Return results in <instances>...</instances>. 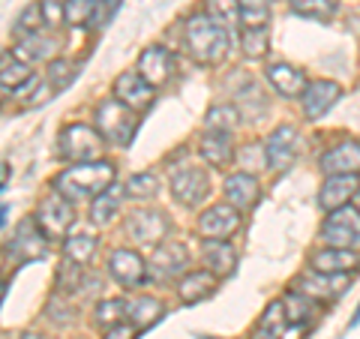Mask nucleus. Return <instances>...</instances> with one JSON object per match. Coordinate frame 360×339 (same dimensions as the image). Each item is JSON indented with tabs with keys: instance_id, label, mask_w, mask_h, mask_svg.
Returning a JSON list of instances; mask_svg holds the SVG:
<instances>
[{
	"instance_id": "obj_22",
	"label": "nucleus",
	"mask_w": 360,
	"mask_h": 339,
	"mask_svg": "<svg viewBox=\"0 0 360 339\" xmlns=\"http://www.w3.org/2000/svg\"><path fill=\"white\" fill-rule=\"evenodd\" d=\"M264 78H267V84L285 99H297L303 94V87H307V75H303V70H297V66H291V63H283V60L270 63L264 70Z\"/></svg>"
},
{
	"instance_id": "obj_45",
	"label": "nucleus",
	"mask_w": 360,
	"mask_h": 339,
	"mask_svg": "<svg viewBox=\"0 0 360 339\" xmlns=\"http://www.w3.org/2000/svg\"><path fill=\"white\" fill-rule=\"evenodd\" d=\"M135 333H139V327L132 321H117L111 327H103V339H135Z\"/></svg>"
},
{
	"instance_id": "obj_20",
	"label": "nucleus",
	"mask_w": 360,
	"mask_h": 339,
	"mask_svg": "<svg viewBox=\"0 0 360 339\" xmlns=\"http://www.w3.org/2000/svg\"><path fill=\"white\" fill-rule=\"evenodd\" d=\"M58 49H60L58 37H54V33H45V27H42L37 33H30V37L18 39L15 58H21V60L30 63V66L33 63H49V60L58 58Z\"/></svg>"
},
{
	"instance_id": "obj_5",
	"label": "nucleus",
	"mask_w": 360,
	"mask_h": 339,
	"mask_svg": "<svg viewBox=\"0 0 360 339\" xmlns=\"http://www.w3.org/2000/svg\"><path fill=\"white\" fill-rule=\"evenodd\" d=\"M321 243L324 246H342V250H354L360 243V210L354 205H342L328 213L321 225Z\"/></svg>"
},
{
	"instance_id": "obj_38",
	"label": "nucleus",
	"mask_w": 360,
	"mask_h": 339,
	"mask_svg": "<svg viewBox=\"0 0 360 339\" xmlns=\"http://www.w3.org/2000/svg\"><path fill=\"white\" fill-rule=\"evenodd\" d=\"M240 4V25L243 27H264L270 18V0H238Z\"/></svg>"
},
{
	"instance_id": "obj_46",
	"label": "nucleus",
	"mask_w": 360,
	"mask_h": 339,
	"mask_svg": "<svg viewBox=\"0 0 360 339\" xmlns=\"http://www.w3.org/2000/svg\"><path fill=\"white\" fill-rule=\"evenodd\" d=\"M250 339H279V331H270V327H262V324H258Z\"/></svg>"
},
{
	"instance_id": "obj_40",
	"label": "nucleus",
	"mask_w": 360,
	"mask_h": 339,
	"mask_svg": "<svg viewBox=\"0 0 360 339\" xmlns=\"http://www.w3.org/2000/svg\"><path fill=\"white\" fill-rule=\"evenodd\" d=\"M291 9L303 18L315 21H328L336 13V0H291Z\"/></svg>"
},
{
	"instance_id": "obj_7",
	"label": "nucleus",
	"mask_w": 360,
	"mask_h": 339,
	"mask_svg": "<svg viewBox=\"0 0 360 339\" xmlns=\"http://www.w3.org/2000/svg\"><path fill=\"white\" fill-rule=\"evenodd\" d=\"M127 234L132 237V241H139L144 246H156L165 241V234L172 231V222H168V217L160 210V207H139L132 210L127 217Z\"/></svg>"
},
{
	"instance_id": "obj_13",
	"label": "nucleus",
	"mask_w": 360,
	"mask_h": 339,
	"mask_svg": "<svg viewBox=\"0 0 360 339\" xmlns=\"http://www.w3.org/2000/svg\"><path fill=\"white\" fill-rule=\"evenodd\" d=\"M240 210L231 207L229 201H219V205H210L205 213L198 217V234L210 237V241H229V237L240 229Z\"/></svg>"
},
{
	"instance_id": "obj_48",
	"label": "nucleus",
	"mask_w": 360,
	"mask_h": 339,
	"mask_svg": "<svg viewBox=\"0 0 360 339\" xmlns=\"http://www.w3.org/2000/svg\"><path fill=\"white\" fill-rule=\"evenodd\" d=\"M9 96H13V90H9L6 84H0V105H4V103H6V99H9Z\"/></svg>"
},
{
	"instance_id": "obj_51",
	"label": "nucleus",
	"mask_w": 360,
	"mask_h": 339,
	"mask_svg": "<svg viewBox=\"0 0 360 339\" xmlns=\"http://www.w3.org/2000/svg\"><path fill=\"white\" fill-rule=\"evenodd\" d=\"M354 324H360V307H357V312H354V319H352V327Z\"/></svg>"
},
{
	"instance_id": "obj_39",
	"label": "nucleus",
	"mask_w": 360,
	"mask_h": 339,
	"mask_svg": "<svg viewBox=\"0 0 360 339\" xmlns=\"http://www.w3.org/2000/svg\"><path fill=\"white\" fill-rule=\"evenodd\" d=\"M207 13L229 30H234L240 25V4L238 0H207Z\"/></svg>"
},
{
	"instance_id": "obj_17",
	"label": "nucleus",
	"mask_w": 360,
	"mask_h": 339,
	"mask_svg": "<svg viewBox=\"0 0 360 339\" xmlns=\"http://www.w3.org/2000/svg\"><path fill=\"white\" fill-rule=\"evenodd\" d=\"M348 288V274H319V270H307L297 279V291H303L315 303H330Z\"/></svg>"
},
{
	"instance_id": "obj_4",
	"label": "nucleus",
	"mask_w": 360,
	"mask_h": 339,
	"mask_svg": "<svg viewBox=\"0 0 360 339\" xmlns=\"http://www.w3.org/2000/svg\"><path fill=\"white\" fill-rule=\"evenodd\" d=\"M105 141L96 132V127L87 123H70L58 135V153L66 162H90V160H103Z\"/></svg>"
},
{
	"instance_id": "obj_27",
	"label": "nucleus",
	"mask_w": 360,
	"mask_h": 339,
	"mask_svg": "<svg viewBox=\"0 0 360 339\" xmlns=\"http://www.w3.org/2000/svg\"><path fill=\"white\" fill-rule=\"evenodd\" d=\"M123 198H127V189L111 184L108 189H103L96 198H90V222L96 225V229H105V225L115 222V217L120 213V205Z\"/></svg>"
},
{
	"instance_id": "obj_18",
	"label": "nucleus",
	"mask_w": 360,
	"mask_h": 339,
	"mask_svg": "<svg viewBox=\"0 0 360 339\" xmlns=\"http://www.w3.org/2000/svg\"><path fill=\"white\" fill-rule=\"evenodd\" d=\"M222 196H225V201H229L231 207H238L243 213V210H252L258 205V198H262V186H258V180L250 172H234V174L225 177Z\"/></svg>"
},
{
	"instance_id": "obj_23",
	"label": "nucleus",
	"mask_w": 360,
	"mask_h": 339,
	"mask_svg": "<svg viewBox=\"0 0 360 339\" xmlns=\"http://www.w3.org/2000/svg\"><path fill=\"white\" fill-rule=\"evenodd\" d=\"M201 264L217 279L229 276L234 274V264H238V252H234V246L229 241H210V237H205L201 241Z\"/></svg>"
},
{
	"instance_id": "obj_12",
	"label": "nucleus",
	"mask_w": 360,
	"mask_h": 339,
	"mask_svg": "<svg viewBox=\"0 0 360 339\" xmlns=\"http://www.w3.org/2000/svg\"><path fill=\"white\" fill-rule=\"evenodd\" d=\"M139 75L148 82L150 87H165L168 82L174 78V51L165 49V45H148L141 54H139Z\"/></svg>"
},
{
	"instance_id": "obj_24",
	"label": "nucleus",
	"mask_w": 360,
	"mask_h": 339,
	"mask_svg": "<svg viewBox=\"0 0 360 339\" xmlns=\"http://www.w3.org/2000/svg\"><path fill=\"white\" fill-rule=\"evenodd\" d=\"M198 153L210 168H225L234 162V141H231V132H217V129H207L205 135L198 139Z\"/></svg>"
},
{
	"instance_id": "obj_10",
	"label": "nucleus",
	"mask_w": 360,
	"mask_h": 339,
	"mask_svg": "<svg viewBox=\"0 0 360 339\" xmlns=\"http://www.w3.org/2000/svg\"><path fill=\"white\" fill-rule=\"evenodd\" d=\"M186 264H189L186 246L177 243V241H162V243H156V250H153V258L148 264V279L172 282L184 274Z\"/></svg>"
},
{
	"instance_id": "obj_49",
	"label": "nucleus",
	"mask_w": 360,
	"mask_h": 339,
	"mask_svg": "<svg viewBox=\"0 0 360 339\" xmlns=\"http://www.w3.org/2000/svg\"><path fill=\"white\" fill-rule=\"evenodd\" d=\"M352 205L360 210V186H357V192H354V198H352Z\"/></svg>"
},
{
	"instance_id": "obj_36",
	"label": "nucleus",
	"mask_w": 360,
	"mask_h": 339,
	"mask_svg": "<svg viewBox=\"0 0 360 339\" xmlns=\"http://www.w3.org/2000/svg\"><path fill=\"white\" fill-rule=\"evenodd\" d=\"M45 27V21H42V6H39V0H33V4H27L25 9L18 13L15 18V25H13V37L15 39H25L30 37V33H37Z\"/></svg>"
},
{
	"instance_id": "obj_15",
	"label": "nucleus",
	"mask_w": 360,
	"mask_h": 339,
	"mask_svg": "<svg viewBox=\"0 0 360 339\" xmlns=\"http://www.w3.org/2000/svg\"><path fill=\"white\" fill-rule=\"evenodd\" d=\"M49 252V234H45L37 219H25L18 222L15 229V237L9 241V255L15 258V262H33V258H42Z\"/></svg>"
},
{
	"instance_id": "obj_6",
	"label": "nucleus",
	"mask_w": 360,
	"mask_h": 339,
	"mask_svg": "<svg viewBox=\"0 0 360 339\" xmlns=\"http://www.w3.org/2000/svg\"><path fill=\"white\" fill-rule=\"evenodd\" d=\"M300 153V132L297 127H291V123H279V127L267 135L264 141V156H267V168L276 174L288 172L291 165H295Z\"/></svg>"
},
{
	"instance_id": "obj_21",
	"label": "nucleus",
	"mask_w": 360,
	"mask_h": 339,
	"mask_svg": "<svg viewBox=\"0 0 360 339\" xmlns=\"http://www.w3.org/2000/svg\"><path fill=\"white\" fill-rule=\"evenodd\" d=\"M324 174H360V141H340L319 160Z\"/></svg>"
},
{
	"instance_id": "obj_3",
	"label": "nucleus",
	"mask_w": 360,
	"mask_h": 339,
	"mask_svg": "<svg viewBox=\"0 0 360 339\" xmlns=\"http://www.w3.org/2000/svg\"><path fill=\"white\" fill-rule=\"evenodd\" d=\"M94 127L103 135L105 144L129 148L135 132H139V115H135L129 105H123L117 96H105L94 111Z\"/></svg>"
},
{
	"instance_id": "obj_14",
	"label": "nucleus",
	"mask_w": 360,
	"mask_h": 339,
	"mask_svg": "<svg viewBox=\"0 0 360 339\" xmlns=\"http://www.w3.org/2000/svg\"><path fill=\"white\" fill-rule=\"evenodd\" d=\"M108 274L115 276L120 286L139 288V286L148 282V262L141 258V252L120 246V250H111L108 252Z\"/></svg>"
},
{
	"instance_id": "obj_11",
	"label": "nucleus",
	"mask_w": 360,
	"mask_h": 339,
	"mask_svg": "<svg viewBox=\"0 0 360 339\" xmlns=\"http://www.w3.org/2000/svg\"><path fill=\"white\" fill-rule=\"evenodd\" d=\"M342 96V84L333 82V78H315V82H307L300 94V103H303V115L307 120H321L328 111L340 103Z\"/></svg>"
},
{
	"instance_id": "obj_47",
	"label": "nucleus",
	"mask_w": 360,
	"mask_h": 339,
	"mask_svg": "<svg viewBox=\"0 0 360 339\" xmlns=\"http://www.w3.org/2000/svg\"><path fill=\"white\" fill-rule=\"evenodd\" d=\"M9 177H13V168H9L6 162H0V192L6 189V184H9Z\"/></svg>"
},
{
	"instance_id": "obj_2",
	"label": "nucleus",
	"mask_w": 360,
	"mask_h": 339,
	"mask_svg": "<svg viewBox=\"0 0 360 339\" xmlns=\"http://www.w3.org/2000/svg\"><path fill=\"white\" fill-rule=\"evenodd\" d=\"M117 168L108 160H90V162H72L70 168L54 177V192H60L66 201H84V198H96L103 189L115 184Z\"/></svg>"
},
{
	"instance_id": "obj_9",
	"label": "nucleus",
	"mask_w": 360,
	"mask_h": 339,
	"mask_svg": "<svg viewBox=\"0 0 360 339\" xmlns=\"http://www.w3.org/2000/svg\"><path fill=\"white\" fill-rule=\"evenodd\" d=\"M33 219H37L39 229L49 234V241H51V237H63L66 231H70L72 219H75L72 201H66L60 192H49V196L39 201V207H37V213H33Z\"/></svg>"
},
{
	"instance_id": "obj_37",
	"label": "nucleus",
	"mask_w": 360,
	"mask_h": 339,
	"mask_svg": "<svg viewBox=\"0 0 360 339\" xmlns=\"http://www.w3.org/2000/svg\"><path fill=\"white\" fill-rule=\"evenodd\" d=\"M127 198H139V201H148L153 198L156 192H160V177H156V172H139L132 174L127 180Z\"/></svg>"
},
{
	"instance_id": "obj_1",
	"label": "nucleus",
	"mask_w": 360,
	"mask_h": 339,
	"mask_svg": "<svg viewBox=\"0 0 360 339\" xmlns=\"http://www.w3.org/2000/svg\"><path fill=\"white\" fill-rule=\"evenodd\" d=\"M184 42H186V54L195 63L213 66L229 54L231 30L222 27L210 13H195V15H189L184 25Z\"/></svg>"
},
{
	"instance_id": "obj_44",
	"label": "nucleus",
	"mask_w": 360,
	"mask_h": 339,
	"mask_svg": "<svg viewBox=\"0 0 360 339\" xmlns=\"http://www.w3.org/2000/svg\"><path fill=\"white\" fill-rule=\"evenodd\" d=\"M262 327H270V331H283V327L288 324L285 319V307H283V300H276V303H270L267 312L262 315V321H258Z\"/></svg>"
},
{
	"instance_id": "obj_30",
	"label": "nucleus",
	"mask_w": 360,
	"mask_h": 339,
	"mask_svg": "<svg viewBox=\"0 0 360 339\" xmlns=\"http://www.w3.org/2000/svg\"><path fill=\"white\" fill-rule=\"evenodd\" d=\"M283 307H285V319L288 324H303L307 327L315 315H319V303H315L312 298H307L303 291H288V295L283 298Z\"/></svg>"
},
{
	"instance_id": "obj_52",
	"label": "nucleus",
	"mask_w": 360,
	"mask_h": 339,
	"mask_svg": "<svg viewBox=\"0 0 360 339\" xmlns=\"http://www.w3.org/2000/svg\"><path fill=\"white\" fill-rule=\"evenodd\" d=\"M6 222V207H0V225Z\"/></svg>"
},
{
	"instance_id": "obj_8",
	"label": "nucleus",
	"mask_w": 360,
	"mask_h": 339,
	"mask_svg": "<svg viewBox=\"0 0 360 339\" xmlns=\"http://www.w3.org/2000/svg\"><path fill=\"white\" fill-rule=\"evenodd\" d=\"M210 196V177L205 168L184 165L180 172L172 174V198L180 207H198Z\"/></svg>"
},
{
	"instance_id": "obj_35",
	"label": "nucleus",
	"mask_w": 360,
	"mask_h": 339,
	"mask_svg": "<svg viewBox=\"0 0 360 339\" xmlns=\"http://www.w3.org/2000/svg\"><path fill=\"white\" fill-rule=\"evenodd\" d=\"M240 111L238 105H229V103H222V105H213L207 111V117H205V127L207 129H217V132H234L240 127Z\"/></svg>"
},
{
	"instance_id": "obj_42",
	"label": "nucleus",
	"mask_w": 360,
	"mask_h": 339,
	"mask_svg": "<svg viewBox=\"0 0 360 339\" xmlns=\"http://www.w3.org/2000/svg\"><path fill=\"white\" fill-rule=\"evenodd\" d=\"M234 160H240V165H243V168H252V172H258V168H267L264 144H262V148H252V144H243L240 153H234Z\"/></svg>"
},
{
	"instance_id": "obj_26",
	"label": "nucleus",
	"mask_w": 360,
	"mask_h": 339,
	"mask_svg": "<svg viewBox=\"0 0 360 339\" xmlns=\"http://www.w3.org/2000/svg\"><path fill=\"white\" fill-rule=\"evenodd\" d=\"M213 288H217V276L205 267L189 270V274H184L177 279V298H180V303H186V307H195V303L210 298Z\"/></svg>"
},
{
	"instance_id": "obj_29",
	"label": "nucleus",
	"mask_w": 360,
	"mask_h": 339,
	"mask_svg": "<svg viewBox=\"0 0 360 339\" xmlns=\"http://www.w3.org/2000/svg\"><path fill=\"white\" fill-rule=\"evenodd\" d=\"M99 250V241H96V234H87V231H78V234H70L63 241V255H66V262H72V264H90V258L96 255Z\"/></svg>"
},
{
	"instance_id": "obj_34",
	"label": "nucleus",
	"mask_w": 360,
	"mask_h": 339,
	"mask_svg": "<svg viewBox=\"0 0 360 339\" xmlns=\"http://www.w3.org/2000/svg\"><path fill=\"white\" fill-rule=\"evenodd\" d=\"M240 49L250 60H262L267 58V49H270V30L264 27H243L240 33Z\"/></svg>"
},
{
	"instance_id": "obj_53",
	"label": "nucleus",
	"mask_w": 360,
	"mask_h": 339,
	"mask_svg": "<svg viewBox=\"0 0 360 339\" xmlns=\"http://www.w3.org/2000/svg\"><path fill=\"white\" fill-rule=\"evenodd\" d=\"M21 339H42V336H39V333H25Z\"/></svg>"
},
{
	"instance_id": "obj_31",
	"label": "nucleus",
	"mask_w": 360,
	"mask_h": 339,
	"mask_svg": "<svg viewBox=\"0 0 360 339\" xmlns=\"http://www.w3.org/2000/svg\"><path fill=\"white\" fill-rule=\"evenodd\" d=\"M78 78V63L70 60V58H54L49 60V70H45V82L51 84L54 94H60V90H66L72 82Z\"/></svg>"
},
{
	"instance_id": "obj_32",
	"label": "nucleus",
	"mask_w": 360,
	"mask_h": 339,
	"mask_svg": "<svg viewBox=\"0 0 360 339\" xmlns=\"http://www.w3.org/2000/svg\"><path fill=\"white\" fill-rule=\"evenodd\" d=\"M127 315L132 319V324L144 331V327H150L153 321H160L162 315V303L156 298H135L132 303H127Z\"/></svg>"
},
{
	"instance_id": "obj_25",
	"label": "nucleus",
	"mask_w": 360,
	"mask_h": 339,
	"mask_svg": "<svg viewBox=\"0 0 360 339\" xmlns=\"http://www.w3.org/2000/svg\"><path fill=\"white\" fill-rule=\"evenodd\" d=\"M309 267L319 274H348V270L360 267V252L342 250V246H324L309 255Z\"/></svg>"
},
{
	"instance_id": "obj_19",
	"label": "nucleus",
	"mask_w": 360,
	"mask_h": 339,
	"mask_svg": "<svg viewBox=\"0 0 360 339\" xmlns=\"http://www.w3.org/2000/svg\"><path fill=\"white\" fill-rule=\"evenodd\" d=\"M357 186H360L357 174H328L324 177V184H321V189H319V205L328 213L336 210V207H342V205H352Z\"/></svg>"
},
{
	"instance_id": "obj_33",
	"label": "nucleus",
	"mask_w": 360,
	"mask_h": 339,
	"mask_svg": "<svg viewBox=\"0 0 360 339\" xmlns=\"http://www.w3.org/2000/svg\"><path fill=\"white\" fill-rule=\"evenodd\" d=\"M99 0H66L63 4V25L66 27H90L96 15Z\"/></svg>"
},
{
	"instance_id": "obj_16",
	"label": "nucleus",
	"mask_w": 360,
	"mask_h": 339,
	"mask_svg": "<svg viewBox=\"0 0 360 339\" xmlns=\"http://www.w3.org/2000/svg\"><path fill=\"white\" fill-rule=\"evenodd\" d=\"M115 96L120 99L123 105H129L135 115L148 111L156 99V87H150L144 78L139 75V70H129V72H120L115 78Z\"/></svg>"
},
{
	"instance_id": "obj_28",
	"label": "nucleus",
	"mask_w": 360,
	"mask_h": 339,
	"mask_svg": "<svg viewBox=\"0 0 360 339\" xmlns=\"http://www.w3.org/2000/svg\"><path fill=\"white\" fill-rule=\"evenodd\" d=\"M33 82V66L15 58V51L0 54V84H6L9 90H21L25 84Z\"/></svg>"
},
{
	"instance_id": "obj_41",
	"label": "nucleus",
	"mask_w": 360,
	"mask_h": 339,
	"mask_svg": "<svg viewBox=\"0 0 360 339\" xmlns=\"http://www.w3.org/2000/svg\"><path fill=\"white\" fill-rule=\"evenodd\" d=\"M94 319H96V324H99V327H111V324L123 321V319H127V300H120V298L99 300V303H96Z\"/></svg>"
},
{
	"instance_id": "obj_43",
	"label": "nucleus",
	"mask_w": 360,
	"mask_h": 339,
	"mask_svg": "<svg viewBox=\"0 0 360 339\" xmlns=\"http://www.w3.org/2000/svg\"><path fill=\"white\" fill-rule=\"evenodd\" d=\"M63 4H66V0H39V6H42V21H45V27L58 30V27L63 25Z\"/></svg>"
},
{
	"instance_id": "obj_50",
	"label": "nucleus",
	"mask_w": 360,
	"mask_h": 339,
	"mask_svg": "<svg viewBox=\"0 0 360 339\" xmlns=\"http://www.w3.org/2000/svg\"><path fill=\"white\" fill-rule=\"evenodd\" d=\"M4 295H6V282L0 279V300H4Z\"/></svg>"
}]
</instances>
